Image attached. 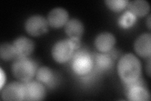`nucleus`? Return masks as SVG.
<instances>
[{"label":"nucleus","instance_id":"1","mask_svg":"<svg viewBox=\"0 0 151 101\" xmlns=\"http://www.w3.org/2000/svg\"><path fill=\"white\" fill-rule=\"evenodd\" d=\"M118 73L125 83L130 84L135 82L139 80L141 73L140 61L133 54L124 55L118 64Z\"/></svg>","mask_w":151,"mask_h":101},{"label":"nucleus","instance_id":"17","mask_svg":"<svg viewBox=\"0 0 151 101\" xmlns=\"http://www.w3.org/2000/svg\"><path fill=\"white\" fill-rule=\"evenodd\" d=\"M136 19L137 17H135L133 13L127 11L123 14L120 18L119 24L122 27L124 28H129L135 23Z\"/></svg>","mask_w":151,"mask_h":101},{"label":"nucleus","instance_id":"6","mask_svg":"<svg viewBox=\"0 0 151 101\" xmlns=\"http://www.w3.org/2000/svg\"><path fill=\"white\" fill-rule=\"evenodd\" d=\"M93 66V61L86 52H79L74 56L73 69L76 73L83 75L90 72Z\"/></svg>","mask_w":151,"mask_h":101},{"label":"nucleus","instance_id":"10","mask_svg":"<svg viewBox=\"0 0 151 101\" xmlns=\"http://www.w3.org/2000/svg\"><path fill=\"white\" fill-rule=\"evenodd\" d=\"M18 56L26 57L30 55L34 49L33 41L25 37H19L13 42Z\"/></svg>","mask_w":151,"mask_h":101},{"label":"nucleus","instance_id":"15","mask_svg":"<svg viewBox=\"0 0 151 101\" xmlns=\"http://www.w3.org/2000/svg\"><path fill=\"white\" fill-rule=\"evenodd\" d=\"M0 56L1 59L8 61L15 57H17V53L13 45H10L7 43H4L0 47Z\"/></svg>","mask_w":151,"mask_h":101},{"label":"nucleus","instance_id":"23","mask_svg":"<svg viewBox=\"0 0 151 101\" xmlns=\"http://www.w3.org/2000/svg\"><path fill=\"white\" fill-rule=\"evenodd\" d=\"M150 61H149V64L147 65V71H148V75L150 76Z\"/></svg>","mask_w":151,"mask_h":101},{"label":"nucleus","instance_id":"8","mask_svg":"<svg viewBox=\"0 0 151 101\" xmlns=\"http://www.w3.org/2000/svg\"><path fill=\"white\" fill-rule=\"evenodd\" d=\"M68 13L63 8H55L52 9L48 15L47 22L53 28H59L65 25L68 21Z\"/></svg>","mask_w":151,"mask_h":101},{"label":"nucleus","instance_id":"12","mask_svg":"<svg viewBox=\"0 0 151 101\" xmlns=\"http://www.w3.org/2000/svg\"><path fill=\"white\" fill-rule=\"evenodd\" d=\"M135 82L129 84L130 86H129L128 93H127L128 99L132 101L150 100V94L147 90L141 85L135 84Z\"/></svg>","mask_w":151,"mask_h":101},{"label":"nucleus","instance_id":"21","mask_svg":"<svg viewBox=\"0 0 151 101\" xmlns=\"http://www.w3.org/2000/svg\"><path fill=\"white\" fill-rule=\"evenodd\" d=\"M1 88L2 89L3 88V84L4 83V81H5L6 80V76H4V73L3 72V70H1Z\"/></svg>","mask_w":151,"mask_h":101},{"label":"nucleus","instance_id":"11","mask_svg":"<svg viewBox=\"0 0 151 101\" xmlns=\"http://www.w3.org/2000/svg\"><path fill=\"white\" fill-rule=\"evenodd\" d=\"M115 38L112 33L103 32L99 34L95 40V46L101 52H108L110 51L115 44Z\"/></svg>","mask_w":151,"mask_h":101},{"label":"nucleus","instance_id":"13","mask_svg":"<svg viewBox=\"0 0 151 101\" xmlns=\"http://www.w3.org/2000/svg\"><path fill=\"white\" fill-rule=\"evenodd\" d=\"M65 32L70 38H77L80 39L84 32V27L79 20L73 18L65 23Z\"/></svg>","mask_w":151,"mask_h":101},{"label":"nucleus","instance_id":"4","mask_svg":"<svg viewBox=\"0 0 151 101\" xmlns=\"http://www.w3.org/2000/svg\"><path fill=\"white\" fill-rule=\"evenodd\" d=\"M49 23L45 18L40 15L32 16L25 22V30L32 36H39L48 31Z\"/></svg>","mask_w":151,"mask_h":101},{"label":"nucleus","instance_id":"5","mask_svg":"<svg viewBox=\"0 0 151 101\" xmlns=\"http://www.w3.org/2000/svg\"><path fill=\"white\" fill-rule=\"evenodd\" d=\"M1 98L4 100H24L25 84L18 81L9 84L1 92Z\"/></svg>","mask_w":151,"mask_h":101},{"label":"nucleus","instance_id":"9","mask_svg":"<svg viewBox=\"0 0 151 101\" xmlns=\"http://www.w3.org/2000/svg\"><path fill=\"white\" fill-rule=\"evenodd\" d=\"M135 52L141 57H150L151 53V36L143 33L136 39L134 44Z\"/></svg>","mask_w":151,"mask_h":101},{"label":"nucleus","instance_id":"22","mask_svg":"<svg viewBox=\"0 0 151 101\" xmlns=\"http://www.w3.org/2000/svg\"><path fill=\"white\" fill-rule=\"evenodd\" d=\"M146 23H147V27L149 28V29H150V15L149 16L148 18H147V22H146Z\"/></svg>","mask_w":151,"mask_h":101},{"label":"nucleus","instance_id":"19","mask_svg":"<svg viewBox=\"0 0 151 101\" xmlns=\"http://www.w3.org/2000/svg\"><path fill=\"white\" fill-rule=\"evenodd\" d=\"M105 3L110 9L116 12L122 11L129 4L127 0H107Z\"/></svg>","mask_w":151,"mask_h":101},{"label":"nucleus","instance_id":"2","mask_svg":"<svg viewBox=\"0 0 151 101\" xmlns=\"http://www.w3.org/2000/svg\"><path fill=\"white\" fill-rule=\"evenodd\" d=\"M12 70L15 78L27 82L34 77L36 71V65L34 61L27 57L18 56L13 62Z\"/></svg>","mask_w":151,"mask_h":101},{"label":"nucleus","instance_id":"18","mask_svg":"<svg viewBox=\"0 0 151 101\" xmlns=\"http://www.w3.org/2000/svg\"><path fill=\"white\" fill-rule=\"evenodd\" d=\"M96 64L100 69L106 70L111 66L113 61L108 55L99 54L96 57Z\"/></svg>","mask_w":151,"mask_h":101},{"label":"nucleus","instance_id":"20","mask_svg":"<svg viewBox=\"0 0 151 101\" xmlns=\"http://www.w3.org/2000/svg\"><path fill=\"white\" fill-rule=\"evenodd\" d=\"M69 41L73 45V47L74 49H77L80 47L81 45V42H80L79 39H77V38H70Z\"/></svg>","mask_w":151,"mask_h":101},{"label":"nucleus","instance_id":"14","mask_svg":"<svg viewBox=\"0 0 151 101\" xmlns=\"http://www.w3.org/2000/svg\"><path fill=\"white\" fill-rule=\"evenodd\" d=\"M129 12L135 17H143L149 12L150 5L144 0H135L128 4Z\"/></svg>","mask_w":151,"mask_h":101},{"label":"nucleus","instance_id":"16","mask_svg":"<svg viewBox=\"0 0 151 101\" xmlns=\"http://www.w3.org/2000/svg\"><path fill=\"white\" fill-rule=\"evenodd\" d=\"M36 77L40 83H49L53 78L52 71L47 67H41L37 71Z\"/></svg>","mask_w":151,"mask_h":101},{"label":"nucleus","instance_id":"3","mask_svg":"<svg viewBox=\"0 0 151 101\" xmlns=\"http://www.w3.org/2000/svg\"><path fill=\"white\" fill-rule=\"evenodd\" d=\"M74 48L69 39L61 40L56 42L52 49L53 58L59 63L68 61L72 56Z\"/></svg>","mask_w":151,"mask_h":101},{"label":"nucleus","instance_id":"7","mask_svg":"<svg viewBox=\"0 0 151 101\" xmlns=\"http://www.w3.org/2000/svg\"><path fill=\"white\" fill-rule=\"evenodd\" d=\"M45 96V90L40 82L27 81L25 84L24 100H41Z\"/></svg>","mask_w":151,"mask_h":101}]
</instances>
